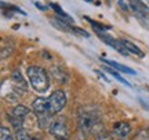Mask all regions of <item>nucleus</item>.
I'll use <instances>...</instances> for the list:
<instances>
[{"mask_svg":"<svg viewBox=\"0 0 149 140\" xmlns=\"http://www.w3.org/2000/svg\"><path fill=\"white\" fill-rule=\"evenodd\" d=\"M26 72L33 90H36L37 93L47 92L48 87H50V78H48L44 68L37 67V65H31Z\"/></svg>","mask_w":149,"mask_h":140,"instance_id":"f257e3e1","label":"nucleus"},{"mask_svg":"<svg viewBox=\"0 0 149 140\" xmlns=\"http://www.w3.org/2000/svg\"><path fill=\"white\" fill-rule=\"evenodd\" d=\"M79 129L83 133H88L94 129V126L98 124V113L81 110L79 111Z\"/></svg>","mask_w":149,"mask_h":140,"instance_id":"f03ea898","label":"nucleus"},{"mask_svg":"<svg viewBox=\"0 0 149 140\" xmlns=\"http://www.w3.org/2000/svg\"><path fill=\"white\" fill-rule=\"evenodd\" d=\"M66 106V94L62 89H57L54 90L50 97H48V107H50V114L55 115V114L61 113L64 107Z\"/></svg>","mask_w":149,"mask_h":140,"instance_id":"7ed1b4c3","label":"nucleus"},{"mask_svg":"<svg viewBox=\"0 0 149 140\" xmlns=\"http://www.w3.org/2000/svg\"><path fill=\"white\" fill-rule=\"evenodd\" d=\"M50 129V133L55 137L57 140H68L69 139V129L65 122L62 121H53L51 125L48 126Z\"/></svg>","mask_w":149,"mask_h":140,"instance_id":"20e7f679","label":"nucleus"},{"mask_svg":"<svg viewBox=\"0 0 149 140\" xmlns=\"http://www.w3.org/2000/svg\"><path fill=\"white\" fill-rule=\"evenodd\" d=\"M95 33H97V36L101 39L104 43H107L108 46H111L113 50L119 51L122 56H128V51L123 47V44H122V42H120V40H116L115 38H112L109 33H105V32H95Z\"/></svg>","mask_w":149,"mask_h":140,"instance_id":"39448f33","label":"nucleus"},{"mask_svg":"<svg viewBox=\"0 0 149 140\" xmlns=\"http://www.w3.org/2000/svg\"><path fill=\"white\" fill-rule=\"evenodd\" d=\"M130 132H131V126L128 122H117L113 126V129L111 132V137L113 140H126L127 139V136L130 135Z\"/></svg>","mask_w":149,"mask_h":140,"instance_id":"423d86ee","label":"nucleus"},{"mask_svg":"<svg viewBox=\"0 0 149 140\" xmlns=\"http://www.w3.org/2000/svg\"><path fill=\"white\" fill-rule=\"evenodd\" d=\"M130 8L135 13V17H149V7L142 0H127Z\"/></svg>","mask_w":149,"mask_h":140,"instance_id":"0eeeda50","label":"nucleus"},{"mask_svg":"<svg viewBox=\"0 0 149 140\" xmlns=\"http://www.w3.org/2000/svg\"><path fill=\"white\" fill-rule=\"evenodd\" d=\"M11 81H13V85H14L15 89H22L24 92H26L28 83H26V81L22 78V75H21V72H19V71L15 70L13 74H11Z\"/></svg>","mask_w":149,"mask_h":140,"instance_id":"6e6552de","label":"nucleus"},{"mask_svg":"<svg viewBox=\"0 0 149 140\" xmlns=\"http://www.w3.org/2000/svg\"><path fill=\"white\" fill-rule=\"evenodd\" d=\"M50 22H51V25H53V27H55L57 29H59V31H64V32H72V24H70L69 21L64 20V18H61V17H55V18H53Z\"/></svg>","mask_w":149,"mask_h":140,"instance_id":"1a4fd4ad","label":"nucleus"},{"mask_svg":"<svg viewBox=\"0 0 149 140\" xmlns=\"http://www.w3.org/2000/svg\"><path fill=\"white\" fill-rule=\"evenodd\" d=\"M102 63H105V64L111 65V67H113L116 71H120V72H124V74H128V75H135L137 72L134 70H131V68H128V67H126V65L120 64V63H117V61H113V60H107V58H101Z\"/></svg>","mask_w":149,"mask_h":140,"instance_id":"9d476101","label":"nucleus"},{"mask_svg":"<svg viewBox=\"0 0 149 140\" xmlns=\"http://www.w3.org/2000/svg\"><path fill=\"white\" fill-rule=\"evenodd\" d=\"M120 42H122L123 47L126 49L128 53H133V54H135V56L141 57V58H144V57H145V53H144V51H142V50H141V49H139L137 44H134L133 42H130V40H127V39H122Z\"/></svg>","mask_w":149,"mask_h":140,"instance_id":"9b49d317","label":"nucleus"},{"mask_svg":"<svg viewBox=\"0 0 149 140\" xmlns=\"http://www.w3.org/2000/svg\"><path fill=\"white\" fill-rule=\"evenodd\" d=\"M51 75L55 78V81L59 82V83H65L66 82V79H68V75L64 72V70L61 68V67H58V65H55V67H53L51 68Z\"/></svg>","mask_w":149,"mask_h":140,"instance_id":"f8f14e48","label":"nucleus"},{"mask_svg":"<svg viewBox=\"0 0 149 140\" xmlns=\"http://www.w3.org/2000/svg\"><path fill=\"white\" fill-rule=\"evenodd\" d=\"M28 114H29V108L25 107V106H21V104L15 106V107L13 108V111H11V115H13V117L19 118V119H24Z\"/></svg>","mask_w":149,"mask_h":140,"instance_id":"ddd939ff","label":"nucleus"},{"mask_svg":"<svg viewBox=\"0 0 149 140\" xmlns=\"http://www.w3.org/2000/svg\"><path fill=\"white\" fill-rule=\"evenodd\" d=\"M50 7H51V8H53V10L55 11L57 14H58V17L64 18V20H66V21H69L70 24H72V22H74V21H73V18H72V17H70L69 14H66V13H65V11L62 10V8H61V7H59L58 4H55V3H50Z\"/></svg>","mask_w":149,"mask_h":140,"instance_id":"4468645a","label":"nucleus"},{"mask_svg":"<svg viewBox=\"0 0 149 140\" xmlns=\"http://www.w3.org/2000/svg\"><path fill=\"white\" fill-rule=\"evenodd\" d=\"M84 20L90 22V25L93 27V29H94L95 32H105V31H108V29H111L109 25H102V24L94 21V20H91V18H88V17H84Z\"/></svg>","mask_w":149,"mask_h":140,"instance_id":"2eb2a0df","label":"nucleus"},{"mask_svg":"<svg viewBox=\"0 0 149 140\" xmlns=\"http://www.w3.org/2000/svg\"><path fill=\"white\" fill-rule=\"evenodd\" d=\"M104 71H105V72H108L109 75L115 76V78H116V79H117L119 82H120V83H123V85H126V86H128V87H131V83H130V82H127L126 79H124V78H122V75H119L116 71L112 70L111 67H104Z\"/></svg>","mask_w":149,"mask_h":140,"instance_id":"dca6fc26","label":"nucleus"},{"mask_svg":"<svg viewBox=\"0 0 149 140\" xmlns=\"http://www.w3.org/2000/svg\"><path fill=\"white\" fill-rule=\"evenodd\" d=\"M7 118L10 119V122H11V125L14 126V129L15 130H19V129H24V124H22V121L24 119H19V118H15V117H13V115H8Z\"/></svg>","mask_w":149,"mask_h":140,"instance_id":"f3484780","label":"nucleus"},{"mask_svg":"<svg viewBox=\"0 0 149 140\" xmlns=\"http://www.w3.org/2000/svg\"><path fill=\"white\" fill-rule=\"evenodd\" d=\"M0 140H13V136H11L8 128H6V126L0 128Z\"/></svg>","mask_w":149,"mask_h":140,"instance_id":"a211bd4d","label":"nucleus"},{"mask_svg":"<svg viewBox=\"0 0 149 140\" xmlns=\"http://www.w3.org/2000/svg\"><path fill=\"white\" fill-rule=\"evenodd\" d=\"M15 139L17 140H31L32 137H29L28 132L25 129H19V130H15Z\"/></svg>","mask_w":149,"mask_h":140,"instance_id":"6ab92c4d","label":"nucleus"},{"mask_svg":"<svg viewBox=\"0 0 149 140\" xmlns=\"http://www.w3.org/2000/svg\"><path fill=\"white\" fill-rule=\"evenodd\" d=\"M72 32H76L77 35H80V36H84V38H90V33L87 32V31H84V29L79 28V27H73V25H72Z\"/></svg>","mask_w":149,"mask_h":140,"instance_id":"aec40b11","label":"nucleus"},{"mask_svg":"<svg viewBox=\"0 0 149 140\" xmlns=\"http://www.w3.org/2000/svg\"><path fill=\"white\" fill-rule=\"evenodd\" d=\"M18 100V96H17L15 93H11V94H7L6 96V101H8V103H14Z\"/></svg>","mask_w":149,"mask_h":140,"instance_id":"412c9836","label":"nucleus"},{"mask_svg":"<svg viewBox=\"0 0 149 140\" xmlns=\"http://www.w3.org/2000/svg\"><path fill=\"white\" fill-rule=\"evenodd\" d=\"M117 4L120 6L124 11H127V13H128V10H131V8L128 7V4H126V1H124V0H119V1H117Z\"/></svg>","mask_w":149,"mask_h":140,"instance_id":"4be33fe9","label":"nucleus"},{"mask_svg":"<svg viewBox=\"0 0 149 140\" xmlns=\"http://www.w3.org/2000/svg\"><path fill=\"white\" fill-rule=\"evenodd\" d=\"M95 74H97V75H98V76H100V78H101V79H102V81H104V82H107V83H109V82H111V79H109V78H107V76L104 75V74H102L101 71L95 70Z\"/></svg>","mask_w":149,"mask_h":140,"instance_id":"5701e85b","label":"nucleus"},{"mask_svg":"<svg viewBox=\"0 0 149 140\" xmlns=\"http://www.w3.org/2000/svg\"><path fill=\"white\" fill-rule=\"evenodd\" d=\"M138 101H139V104H141V106H142L144 108L149 110V104H146V103H145V100H142V98H138Z\"/></svg>","mask_w":149,"mask_h":140,"instance_id":"b1692460","label":"nucleus"},{"mask_svg":"<svg viewBox=\"0 0 149 140\" xmlns=\"http://www.w3.org/2000/svg\"><path fill=\"white\" fill-rule=\"evenodd\" d=\"M35 6H36L37 8H40L42 11H46V10H47V7H46V6H43V4H40V3H35Z\"/></svg>","mask_w":149,"mask_h":140,"instance_id":"393cba45","label":"nucleus"},{"mask_svg":"<svg viewBox=\"0 0 149 140\" xmlns=\"http://www.w3.org/2000/svg\"><path fill=\"white\" fill-rule=\"evenodd\" d=\"M146 137H148V140H149V129L146 130Z\"/></svg>","mask_w":149,"mask_h":140,"instance_id":"a878e982","label":"nucleus"},{"mask_svg":"<svg viewBox=\"0 0 149 140\" xmlns=\"http://www.w3.org/2000/svg\"><path fill=\"white\" fill-rule=\"evenodd\" d=\"M86 1H87V3H91V1H93V0H86Z\"/></svg>","mask_w":149,"mask_h":140,"instance_id":"bb28decb","label":"nucleus"},{"mask_svg":"<svg viewBox=\"0 0 149 140\" xmlns=\"http://www.w3.org/2000/svg\"><path fill=\"white\" fill-rule=\"evenodd\" d=\"M31 140H39V139H36V137H32V139H31Z\"/></svg>","mask_w":149,"mask_h":140,"instance_id":"cd10ccee","label":"nucleus"}]
</instances>
